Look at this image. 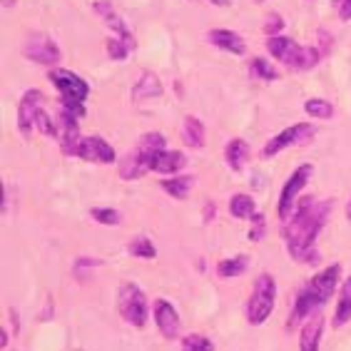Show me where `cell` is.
Wrapping results in <instances>:
<instances>
[{
  "label": "cell",
  "instance_id": "6da1fadb",
  "mask_svg": "<svg viewBox=\"0 0 351 351\" xmlns=\"http://www.w3.org/2000/svg\"><path fill=\"white\" fill-rule=\"evenodd\" d=\"M329 212L331 202H326V199L306 197V199L297 202V210L287 219V227H284V239H287V250L291 257L299 262H314V257H311V254H317L314 242H317L319 232L324 230Z\"/></svg>",
  "mask_w": 351,
  "mask_h": 351
},
{
  "label": "cell",
  "instance_id": "7a4b0ae2",
  "mask_svg": "<svg viewBox=\"0 0 351 351\" xmlns=\"http://www.w3.org/2000/svg\"><path fill=\"white\" fill-rule=\"evenodd\" d=\"M339 274H341V264H331V267H326V269H322L319 274L311 277V282L299 291L297 302H294V309L289 314V329H294L302 319H309L311 314L322 311V306L337 291Z\"/></svg>",
  "mask_w": 351,
  "mask_h": 351
},
{
  "label": "cell",
  "instance_id": "3957f363",
  "mask_svg": "<svg viewBox=\"0 0 351 351\" xmlns=\"http://www.w3.org/2000/svg\"><path fill=\"white\" fill-rule=\"evenodd\" d=\"M47 80L53 82L55 90L60 93V110L75 117H85V102H88L90 85L85 77L68 68H53L47 73Z\"/></svg>",
  "mask_w": 351,
  "mask_h": 351
},
{
  "label": "cell",
  "instance_id": "277c9868",
  "mask_svg": "<svg viewBox=\"0 0 351 351\" xmlns=\"http://www.w3.org/2000/svg\"><path fill=\"white\" fill-rule=\"evenodd\" d=\"M165 145H167V140H165L162 132H145L140 137V142H137V147L120 160L122 180L130 182V180H140V177L147 175L149 169H152V160H155L157 152L167 149Z\"/></svg>",
  "mask_w": 351,
  "mask_h": 351
},
{
  "label": "cell",
  "instance_id": "5b68a950",
  "mask_svg": "<svg viewBox=\"0 0 351 351\" xmlns=\"http://www.w3.org/2000/svg\"><path fill=\"white\" fill-rule=\"evenodd\" d=\"M277 302V282L269 271L259 274V279L254 282V291H252L250 302H247V322L252 326H259L269 319L271 309Z\"/></svg>",
  "mask_w": 351,
  "mask_h": 351
},
{
  "label": "cell",
  "instance_id": "8992f818",
  "mask_svg": "<svg viewBox=\"0 0 351 351\" xmlns=\"http://www.w3.org/2000/svg\"><path fill=\"white\" fill-rule=\"evenodd\" d=\"M117 311H120V317L132 324L135 329H142V326L147 324V297H145V291L132 282H125L117 289Z\"/></svg>",
  "mask_w": 351,
  "mask_h": 351
},
{
  "label": "cell",
  "instance_id": "52a82bcc",
  "mask_svg": "<svg viewBox=\"0 0 351 351\" xmlns=\"http://www.w3.org/2000/svg\"><path fill=\"white\" fill-rule=\"evenodd\" d=\"M311 175H314V165L304 162V165H299V167L289 175V180L284 182L282 192H279V199H277L279 219H284V222H287V219L294 215V210H297V202H299V195H302V189H304L306 182L311 180Z\"/></svg>",
  "mask_w": 351,
  "mask_h": 351
},
{
  "label": "cell",
  "instance_id": "ba28073f",
  "mask_svg": "<svg viewBox=\"0 0 351 351\" xmlns=\"http://www.w3.org/2000/svg\"><path fill=\"white\" fill-rule=\"evenodd\" d=\"M314 135H317V128H314L311 122H297V125H291V128L282 130L279 135L271 137V140L264 145L262 155L264 157H277L279 152H284L287 147H294V145L309 142Z\"/></svg>",
  "mask_w": 351,
  "mask_h": 351
},
{
  "label": "cell",
  "instance_id": "9c48e42d",
  "mask_svg": "<svg viewBox=\"0 0 351 351\" xmlns=\"http://www.w3.org/2000/svg\"><path fill=\"white\" fill-rule=\"evenodd\" d=\"M25 58L30 62H38V65H45V68H58L62 53L60 45L50 38L47 33H33L25 43Z\"/></svg>",
  "mask_w": 351,
  "mask_h": 351
},
{
  "label": "cell",
  "instance_id": "30bf717a",
  "mask_svg": "<svg viewBox=\"0 0 351 351\" xmlns=\"http://www.w3.org/2000/svg\"><path fill=\"white\" fill-rule=\"evenodd\" d=\"M73 157H80L85 162L95 165H112L117 162V152L108 140H102L97 135H85L80 140V145L75 147Z\"/></svg>",
  "mask_w": 351,
  "mask_h": 351
},
{
  "label": "cell",
  "instance_id": "8fae6325",
  "mask_svg": "<svg viewBox=\"0 0 351 351\" xmlns=\"http://www.w3.org/2000/svg\"><path fill=\"white\" fill-rule=\"evenodd\" d=\"M152 317H155V324L160 329L165 339H180V329H182V322H180V314L167 299H157L155 306H152Z\"/></svg>",
  "mask_w": 351,
  "mask_h": 351
},
{
  "label": "cell",
  "instance_id": "7c38bea8",
  "mask_svg": "<svg viewBox=\"0 0 351 351\" xmlns=\"http://www.w3.org/2000/svg\"><path fill=\"white\" fill-rule=\"evenodd\" d=\"M43 105H45V95L35 88H30L21 97V105H18V128H21L23 135H30L35 130V115H38V110Z\"/></svg>",
  "mask_w": 351,
  "mask_h": 351
},
{
  "label": "cell",
  "instance_id": "4fadbf2b",
  "mask_svg": "<svg viewBox=\"0 0 351 351\" xmlns=\"http://www.w3.org/2000/svg\"><path fill=\"white\" fill-rule=\"evenodd\" d=\"M58 122V140H60L62 149H65V155H73L75 147L80 145V140L85 135L80 132V117L70 115L65 110H60V115L55 117Z\"/></svg>",
  "mask_w": 351,
  "mask_h": 351
},
{
  "label": "cell",
  "instance_id": "5bb4252c",
  "mask_svg": "<svg viewBox=\"0 0 351 351\" xmlns=\"http://www.w3.org/2000/svg\"><path fill=\"white\" fill-rule=\"evenodd\" d=\"M93 10H95L97 15H100L102 21L108 23V25L112 27V30H115L117 38H122V40H128L130 45L135 47V38H132V30L128 27V23L122 21V15L117 13L115 5H112L110 0H95V3H93Z\"/></svg>",
  "mask_w": 351,
  "mask_h": 351
},
{
  "label": "cell",
  "instance_id": "9a60e30c",
  "mask_svg": "<svg viewBox=\"0 0 351 351\" xmlns=\"http://www.w3.org/2000/svg\"><path fill=\"white\" fill-rule=\"evenodd\" d=\"M207 40L215 47H219V50H224V53L247 55V40L237 30H230V27H212L207 33Z\"/></svg>",
  "mask_w": 351,
  "mask_h": 351
},
{
  "label": "cell",
  "instance_id": "2e32d148",
  "mask_svg": "<svg viewBox=\"0 0 351 351\" xmlns=\"http://www.w3.org/2000/svg\"><path fill=\"white\" fill-rule=\"evenodd\" d=\"M299 43L291 40V38H287V35H274V38H267V50H269V55L274 58V60H279L282 65H287V68L291 70V65H294V60H297L299 55Z\"/></svg>",
  "mask_w": 351,
  "mask_h": 351
},
{
  "label": "cell",
  "instance_id": "e0dca14e",
  "mask_svg": "<svg viewBox=\"0 0 351 351\" xmlns=\"http://www.w3.org/2000/svg\"><path fill=\"white\" fill-rule=\"evenodd\" d=\"M322 329H324V317L322 314H311L299 331V351H319L322 344Z\"/></svg>",
  "mask_w": 351,
  "mask_h": 351
},
{
  "label": "cell",
  "instance_id": "ac0fdd59",
  "mask_svg": "<svg viewBox=\"0 0 351 351\" xmlns=\"http://www.w3.org/2000/svg\"><path fill=\"white\" fill-rule=\"evenodd\" d=\"M252 157V149H250V142L242 140V137H234V140L227 142V147H224V160L230 165V169L234 172H242L247 167Z\"/></svg>",
  "mask_w": 351,
  "mask_h": 351
},
{
  "label": "cell",
  "instance_id": "d6986e66",
  "mask_svg": "<svg viewBox=\"0 0 351 351\" xmlns=\"http://www.w3.org/2000/svg\"><path fill=\"white\" fill-rule=\"evenodd\" d=\"M184 165H187V157H184L182 152L162 149V152H157L155 160H152V172H160V175H177Z\"/></svg>",
  "mask_w": 351,
  "mask_h": 351
},
{
  "label": "cell",
  "instance_id": "ffe728a7",
  "mask_svg": "<svg viewBox=\"0 0 351 351\" xmlns=\"http://www.w3.org/2000/svg\"><path fill=\"white\" fill-rule=\"evenodd\" d=\"M182 140L187 147H204V142H207V128H204V122L195 115H187L184 117V125H182Z\"/></svg>",
  "mask_w": 351,
  "mask_h": 351
},
{
  "label": "cell",
  "instance_id": "44dd1931",
  "mask_svg": "<svg viewBox=\"0 0 351 351\" xmlns=\"http://www.w3.org/2000/svg\"><path fill=\"white\" fill-rule=\"evenodd\" d=\"M155 97H162V82H160L157 75L145 73L140 77V82L132 88V100L145 102V100H155Z\"/></svg>",
  "mask_w": 351,
  "mask_h": 351
},
{
  "label": "cell",
  "instance_id": "7402d4cb",
  "mask_svg": "<svg viewBox=\"0 0 351 351\" xmlns=\"http://www.w3.org/2000/svg\"><path fill=\"white\" fill-rule=\"evenodd\" d=\"M351 322V277H346V282L341 284L339 289V302L337 309H334V319H331V326L334 329H341L344 324Z\"/></svg>",
  "mask_w": 351,
  "mask_h": 351
},
{
  "label": "cell",
  "instance_id": "603a6c76",
  "mask_svg": "<svg viewBox=\"0 0 351 351\" xmlns=\"http://www.w3.org/2000/svg\"><path fill=\"white\" fill-rule=\"evenodd\" d=\"M192 184H195V177L192 175H175V177L162 180V189L172 199H187Z\"/></svg>",
  "mask_w": 351,
  "mask_h": 351
},
{
  "label": "cell",
  "instance_id": "cb8c5ba5",
  "mask_svg": "<svg viewBox=\"0 0 351 351\" xmlns=\"http://www.w3.org/2000/svg\"><path fill=\"white\" fill-rule=\"evenodd\" d=\"M230 215L234 217V219H254L257 217V204H254V199H252L250 195H244V192H239V195H234L230 199Z\"/></svg>",
  "mask_w": 351,
  "mask_h": 351
},
{
  "label": "cell",
  "instance_id": "d4e9b609",
  "mask_svg": "<svg viewBox=\"0 0 351 351\" xmlns=\"http://www.w3.org/2000/svg\"><path fill=\"white\" fill-rule=\"evenodd\" d=\"M250 75L254 77V80H264V82H274V80L282 77L279 70L274 68L267 58H252L250 60Z\"/></svg>",
  "mask_w": 351,
  "mask_h": 351
},
{
  "label": "cell",
  "instance_id": "484cf974",
  "mask_svg": "<svg viewBox=\"0 0 351 351\" xmlns=\"http://www.w3.org/2000/svg\"><path fill=\"white\" fill-rule=\"evenodd\" d=\"M247 267H250V259L244 257V254H237V257H227L217 264V274L224 279H232V277H239Z\"/></svg>",
  "mask_w": 351,
  "mask_h": 351
},
{
  "label": "cell",
  "instance_id": "4316f807",
  "mask_svg": "<svg viewBox=\"0 0 351 351\" xmlns=\"http://www.w3.org/2000/svg\"><path fill=\"white\" fill-rule=\"evenodd\" d=\"M304 112L314 120H331L334 117V105L324 97H309L304 102Z\"/></svg>",
  "mask_w": 351,
  "mask_h": 351
},
{
  "label": "cell",
  "instance_id": "83f0119b",
  "mask_svg": "<svg viewBox=\"0 0 351 351\" xmlns=\"http://www.w3.org/2000/svg\"><path fill=\"white\" fill-rule=\"evenodd\" d=\"M130 254L140 259H155L157 257V247L152 244L149 237H137L130 242Z\"/></svg>",
  "mask_w": 351,
  "mask_h": 351
},
{
  "label": "cell",
  "instance_id": "f1b7e54d",
  "mask_svg": "<svg viewBox=\"0 0 351 351\" xmlns=\"http://www.w3.org/2000/svg\"><path fill=\"white\" fill-rule=\"evenodd\" d=\"M105 50H108V55L112 58V60H128L132 45H130L128 40L117 38V35H112V38H108V40H105Z\"/></svg>",
  "mask_w": 351,
  "mask_h": 351
},
{
  "label": "cell",
  "instance_id": "f546056e",
  "mask_svg": "<svg viewBox=\"0 0 351 351\" xmlns=\"http://www.w3.org/2000/svg\"><path fill=\"white\" fill-rule=\"evenodd\" d=\"M182 351H215V344L204 334H187L182 339Z\"/></svg>",
  "mask_w": 351,
  "mask_h": 351
},
{
  "label": "cell",
  "instance_id": "4dcf8cb0",
  "mask_svg": "<svg viewBox=\"0 0 351 351\" xmlns=\"http://www.w3.org/2000/svg\"><path fill=\"white\" fill-rule=\"evenodd\" d=\"M90 217H93L95 222L100 224H110V227H115V224L122 222V215L112 207H93L90 210Z\"/></svg>",
  "mask_w": 351,
  "mask_h": 351
},
{
  "label": "cell",
  "instance_id": "1f68e13d",
  "mask_svg": "<svg viewBox=\"0 0 351 351\" xmlns=\"http://www.w3.org/2000/svg\"><path fill=\"white\" fill-rule=\"evenodd\" d=\"M284 27H287L284 15L269 13V15H267V21H264V35H269V38H274V35H282Z\"/></svg>",
  "mask_w": 351,
  "mask_h": 351
},
{
  "label": "cell",
  "instance_id": "d6a6232c",
  "mask_svg": "<svg viewBox=\"0 0 351 351\" xmlns=\"http://www.w3.org/2000/svg\"><path fill=\"white\" fill-rule=\"evenodd\" d=\"M267 234V219H264L262 212H257V217L252 219V230H250V239L252 242H259Z\"/></svg>",
  "mask_w": 351,
  "mask_h": 351
},
{
  "label": "cell",
  "instance_id": "836d02e7",
  "mask_svg": "<svg viewBox=\"0 0 351 351\" xmlns=\"http://www.w3.org/2000/svg\"><path fill=\"white\" fill-rule=\"evenodd\" d=\"M331 5L339 10V18L344 23L351 21V0H331Z\"/></svg>",
  "mask_w": 351,
  "mask_h": 351
},
{
  "label": "cell",
  "instance_id": "e575fe53",
  "mask_svg": "<svg viewBox=\"0 0 351 351\" xmlns=\"http://www.w3.org/2000/svg\"><path fill=\"white\" fill-rule=\"evenodd\" d=\"M15 3H18V0H0V5L5 8V10H8V8H13Z\"/></svg>",
  "mask_w": 351,
  "mask_h": 351
},
{
  "label": "cell",
  "instance_id": "d590c367",
  "mask_svg": "<svg viewBox=\"0 0 351 351\" xmlns=\"http://www.w3.org/2000/svg\"><path fill=\"white\" fill-rule=\"evenodd\" d=\"M212 212H215V204H207V222H210L212 217H215V215H212Z\"/></svg>",
  "mask_w": 351,
  "mask_h": 351
},
{
  "label": "cell",
  "instance_id": "8d00e7d4",
  "mask_svg": "<svg viewBox=\"0 0 351 351\" xmlns=\"http://www.w3.org/2000/svg\"><path fill=\"white\" fill-rule=\"evenodd\" d=\"M346 217H349V222H351V197H349V202H346Z\"/></svg>",
  "mask_w": 351,
  "mask_h": 351
},
{
  "label": "cell",
  "instance_id": "74e56055",
  "mask_svg": "<svg viewBox=\"0 0 351 351\" xmlns=\"http://www.w3.org/2000/svg\"><path fill=\"white\" fill-rule=\"evenodd\" d=\"M210 3H215V5H227L230 0H210Z\"/></svg>",
  "mask_w": 351,
  "mask_h": 351
},
{
  "label": "cell",
  "instance_id": "f35d334b",
  "mask_svg": "<svg viewBox=\"0 0 351 351\" xmlns=\"http://www.w3.org/2000/svg\"><path fill=\"white\" fill-rule=\"evenodd\" d=\"M254 3H264V0H254Z\"/></svg>",
  "mask_w": 351,
  "mask_h": 351
}]
</instances>
